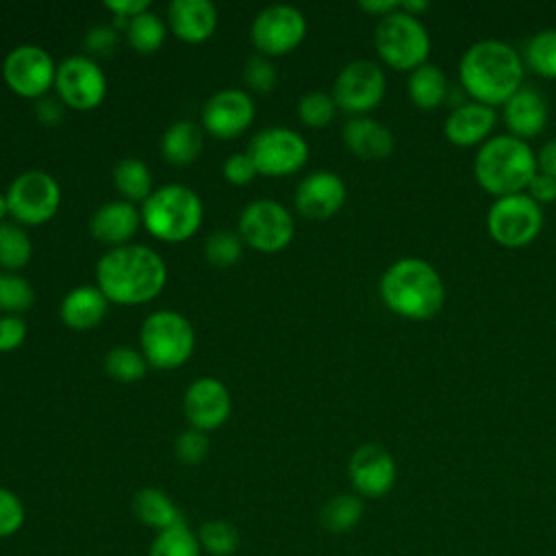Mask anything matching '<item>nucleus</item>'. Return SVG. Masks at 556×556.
Here are the masks:
<instances>
[{
	"label": "nucleus",
	"instance_id": "nucleus-1",
	"mask_svg": "<svg viewBox=\"0 0 556 556\" xmlns=\"http://www.w3.org/2000/svg\"><path fill=\"white\" fill-rule=\"evenodd\" d=\"M167 285V267L161 254L148 245L126 243L111 248L96 265V287L119 306L152 302Z\"/></svg>",
	"mask_w": 556,
	"mask_h": 556
},
{
	"label": "nucleus",
	"instance_id": "nucleus-2",
	"mask_svg": "<svg viewBox=\"0 0 556 556\" xmlns=\"http://www.w3.org/2000/svg\"><path fill=\"white\" fill-rule=\"evenodd\" d=\"M458 78L473 102L486 106L504 104L521 89V56L513 46L500 39L476 41L460 56Z\"/></svg>",
	"mask_w": 556,
	"mask_h": 556
},
{
	"label": "nucleus",
	"instance_id": "nucleus-3",
	"mask_svg": "<svg viewBox=\"0 0 556 556\" xmlns=\"http://www.w3.org/2000/svg\"><path fill=\"white\" fill-rule=\"evenodd\" d=\"M384 306L413 321L432 319L445 302V287L439 271L424 258L404 256L393 261L380 278Z\"/></svg>",
	"mask_w": 556,
	"mask_h": 556
},
{
	"label": "nucleus",
	"instance_id": "nucleus-4",
	"mask_svg": "<svg viewBox=\"0 0 556 556\" xmlns=\"http://www.w3.org/2000/svg\"><path fill=\"white\" fill-rule=\"evenodd\" d=\"M536 172V154L523 139L513 135L486 139L473 159L478 185L495 198L521 193Z\"/></svg>",
	"mask_w": 556,
	"mask_h": 556
},
{
	"label": "nucleus",
	"instance_id": "nucleus-5",
	"mask_svg": "<svg viewBox=\"0 0 556 556\" xmlns=\"http://www.w3.org/2000/svg\"><path fill=\"white\" fill-rule=\"evenodd\" d=\"M139 211L146 230L165 243H180L191 239L204 219L200 195L187 185L178 182L154 189Z\"/></svg>",
	"mask_w": 556,
	"mask_h": 556
},
{
	"label": "nucleus",
	"instance_id": "nucleus-6",
	"mask_svg": "<svg viewBox=\"0 0 556 556\" xmlns=\"http://www.w3.org/2000/svg\"><path fill=\"white\" fill-rule=\"evenodd\" d=\"M139 345L148 365L154 369H176L191 358L195 332L187 317L165 308L143 319Z\"/></svg>",
	"mask_w": 556,
	"mask_h": 556
},
{
	"label": "nucleus",
	"instance_id": "nucleus-7",
	"mask_svg": "<svg viewBox=\"0 0 556 556\" xmlns=\"http://www.w3.org/2000/svg\"><path fill=\"white\" fill-rule=\"evenodd\" d=\"M374 46L378 56L393 70H415L430 54V35L419 17L393 11L376 24Z\"/></svg>",
	"mask_w": 556,
	"mask_h": 556
},
{
	"label": "nucleus",
	"instance_id": "nucleus-8",
	"mask_svg": "<svg viewBox=\"0 0 556 556\" xmlns=\"http://www.w3.org/2000/svg\"><path fill=\"white\" fill-rule=\"evenodd\" d=\"M9 215L20 226H41L50 222L61 206V187L43 169H28L13 178L7 189Z\"/></svg>",
	"mask_w": 556,
	"mask_h": 556
},
{
	"label": "nucleus",
	"instance_id": "nucleus-9",
	"mask_svg": "<svg viewBox=\"0 0 556 556\" xmlns=\"http://www.w3.org/2000/svg\"><path fill=\"white\" fill-rule=\"evenodd\" d=\"M543 228V211L528 193L495 198L486 211V230L502 248H523Z\"/></svg>",
	"mask_w": 556,
	"mask_h": 556
},
{
	"label": "nucleus",
	"instance_id": "nucleus-10",
	"mask_svg": "<svg viewBox=\"0 0 556 556\" xmlns=\"http://www.w3.org/2000/svg\"><path fill=\"white\" fill-rule=\"evenodd\" d=\"M248 154L258 174L280 178L304 167L308 161V143L300 132L285 126H274L252 137Z\"/></svg>",
	"mask_w": 556,
	"mask_h": 556
},
{
	"label": "nucleus",
	"instance_id": "nucleus-11",
	"mask_svg": "<svg viewBox=\"0 0 556 556\" xmlns=\"http://www.w3.org/2000/svg\"><path fill=\"white\" fill-rule=\"evenodd\" d=\"M295 232L293 215L276 200H254L239 217V237L256 252L285 250Z\"/></svg>",
	"mask_w": 556,
	"mask_h": 556
},
{
	"label": "nucleus",
	"instance_id": "nucleus-12",
	"mask_svg": "<svg viewBox=\"0 0 556 556\" xmlns=\"http://www.w3.org/2000/svg\"><path fill=\"white\" fill-rule=\"evenodd\" d=\"M2 78L15 96L41 100L54 87L56 63L46 48L22 43L4 56Z\"/></svg>",
	"mask_w": 556,
	"mask_h": 556
},
{
	"label": "nucleus",
	"instance_id": "nucleus-13",
	"mask_svg": "<svg viewBox=\"0 0 556 556\" xmlns=\"http://www.w3.org/2000/svg\"><path fill=\"white\" fill-rule=\"evenodd\" d=\"M384 91L387 78L382 67L374 61L358 59L343 65V70L337 74L332 98L337 109L358 117L374 111L382 102Z\"/></svg>",
	"mask_w": 556,
	"mask_h": 556
},
{
	"label": "nucleus",
	"instance_id": "nucleus-14",
	"mask_svg": "<svg viewBox=\"0 0 556 556\" xmlns=\"http://www.w3.org/2000/svg\"><path fill=\"white\" fill-rule=\"evenodd\" d=\"M54 89L67 109L93 111L106 98V76L91 56L74 54L56 65Z\"/></svg>",
	"mask_w": 556,
	"mask_h": 556
},
{
	"label": "nucleus",
	"instance_id": "nucleus-15",
	"mask_svg": "<svg viewBox=\"0 0 556 556\" xmlns=\"http://www.w3.org/2000/svg\"><path fill=\"white\" fill-rule=\"evenodd\" d=\"M306 37V17L291 4H269L252 22L250 39L263 56H282Z\"/></svg>",
	"mask_w": 556,
	"mask_h": 556
},
{
	"label": "nucleus",
	"instance_id": "nucleus-16",
	"mask_svg": "<svg viewBox=\"0 0 556 556\" xmlns=\"http://www.w3.org/2000/svg\"><path fill=\"white\" fill-rule=\"evenodd\" d=\"M254 100L243 89H222L202 109V126L217 139H235L254 122Z\"/></svg>",
	"mask_w": 556,
	"mask_h": 556
},
{
	"label": "nucleus",
	"instance_id": "nucleus-17",
	"mask_svg": "<svg viewBox=\"0 0 556 556\" xmlns=\"http://www.w3.org/2000/svg\"><path fill=\"white\" fill-rule=\"evenodd\" d=\"M348 476L361 497H382L393 489L397 467L382 445L365 443L352 452Z\"/></svg>",
	"mask_w": 556,
	"mask_h": 556
},
{
	"label": "nucleus",
	"instance_id": "nucleus-18",
	"mask_svg": "<svg viewBox=\"0 0 556 556\" xmlns=\"http://www.w3.org/2000/svg\"><path fill=\"white\" fill-rule=\"evenodd\" d=\"M230 393L226 384L213 376L193 380L182 397V413L191 428L208 432L219 428L230 415Z\"/></svg>",
	"mask_w": 556,
	"mask_h": 556
},
{
	"label": "nucleus",
	"instance_id": "nucleus-19",
	"mask_svg": "<svg viewBox=\"0 0 556 556\" xmlns=\"http://www.w3.org/2000/svg\"><path fill=\"white\" fill-rule=\"evenodd\" d=\"M348 195L345 182L339 174L319 169L300 180L295 189V208L311 219H326L339 213Z\"/></svg>",
	"mask_w": 556,
	"mask_h": 556
},
{
	"label": "nucleus",
	"instance_id": "nucleus-20",
	"mask_svg": "<svg viewBox=\"0 0 556 556\" xmlns=\"http://www.w3.org/2000/svg\"><path fill=\"white\" fill-rule=\"evenodd\" d=\"M141 226V211L126 200H111L104 202L91 215L89 230L93 239L111 248L126 245Z\"/></svg>",
	"mask_w": 556,
	"mask_h": 556
},
{
	"label": "nucleus",
	"instance_id": "nucleus-21",
	"mask_svg": "<svg viewBox=\"0 0 556 556\" xmlns=\"http://www.w3.org/2000/svg\"><path fill=\"white\" fill-rule=\"evenodd\" d=\"M172 33L187 43H202L213 37L219 15L208 0H174L167 7Z\"/></svg>",
	"mask_w": 556,
	"mask_h": 556
},
{
	"label": "nucleus",
	"instance_id": "nucleus-22",
	"mask_svg": "<svg viewBox=\"0 0 556 556\" xmlns=\"http://www.w3.org/2000/svg\"><path fill=\"white\" fill-rule=\"evenodd\" d=\"M495 109L480 102H465L450 111L443 124V135L450 143L469 148L476 143H484L489 132L495 126Z\"/></svg>",
	"mask_w": 556,
	"mask_h": 556
},
{
	"label": "nucleus",
	"instance_id": "nucleus-23",
	"mask_svg": "<svg viewBox=\"0 0 556 556\" xmlns=\"http://www.w3.org/2000/svg\"><path fill=\"white\" fill-rule=\"evenodd\" d=\"M343 143L358 159L380 161L393 152L395 137L382 122L358 115L343 126Z\"/></svg>",
	"mask_w": 556,
	"mask_h": 556
},
{
	"label": "nucleus",
	"instance_id": "nucleus-24",
	"mask_svg": "<svg viewBox=\"0 0 556 556\" xmlns=\"http://www.w3.org/2000/svg\"><path fill=\"white\" fill-rule=\"evenodd\" d=\"M504 122L513 137L528 139L539 135L545 128L547 122V102L545 98L530 89L521 87L517 89L506 102H504Z\"/></svg>",
	"mask_w": 556,
	"mask_h": 556
},
{
	"label": "nucleus",
	"instance_id": "nucleus-25",
	"mask_svg": "<svg viewBox=\"0 0 556 556\" xmlns=\"http://www.w3.org/2000/svg\"><path fill=\"white\" fill-rule=\"evenodd\" d=\"M106 308L109 300L96 285H80L67 291L59 306V315L72 330H91L104 319Z\"/></svg>",
	"mask_w": 556,
	"mask_h": 556
},
{
	"label": "nucleus",
	"instance_id": "nucleus-26",
	"mask_svg": "<svg viewBox=\"0 0 556 556\" xmlns=\"http://www.w3.org/2000/svg\"><path fill=\"white\" fill-rule=\"evenodd\" d=\"M130 508H132L135 517L143 526H148V528H152L156 532L182 523V515H180L178 506L174 504V500L165 491H161L156 486L139 489L132 495Z\"/></svg>",
	"mask_w": 556,
	"mask_h": 556
},
{
	"label": "nucleus",
	"instance_id": "nucleus-27",
	"mask_svg": "<svg viewBox=\"0 0 556 556\" xmlns=\"http://www.w3.org/2000/svg\"><path fill=\"white\" fill-rule=\"evenodd\" d=\"M408 98L417 109L430 111L443 104L447 96V76L439 65L424 63L408 74L406 80Z\"/></svg>",
	"mask_w": 556,
	"mask_h": 556
},
{
	"label": "nucleus",
	"instance_id": "nucleus-28",
	"mask_svg": "<svg viewBox=\"0 0 556 556\" xmlns=\"http://www.w3.org/2000/svg\"><path fill=\"white\" fill-rule=\"evenodd\" d=\"M200 150H202V132L189 119L174 122L161 137V154L172 165L193 163Z\"/></svg>",
	"mask_w": 556,
	"mask_h": 556
},
{
	"label": "nucleus",
	"instance_id": "nucleus-29",
	"mask_svg": "<svg viewBox=\"0 0 556 556\" xmlns=\"http://www.w3.org/2000/svg\"><path fill=\"white\" fill-rule=\"evenodd\" d=\"M113 185L119 191L122 200L126 202H146L150 198L152 189V176L148 165L141 159L135 156H126L122 161H117V165L113 167Z\"/></svg>",
	"mask_w": 556,
	"mask_h": 556
},
{
	"label": "nucleus",
	"instance_id": "nucleus-30",
	"mask_svg": "<svg viewBox=\"0 0 556 556\" xmlns=\"http://www.w3.org/2000/svg\"><path fill=\"white\" fill-rule=\"evenodd\" d=\"M363 517V500L361 495L352 493H339L330 497L319 513L321 526L332 534L350 532Z\"/></svg>",
	"mask_w": 556,
	"mask_h": 556
},
{
	"label": "nucleus",
	"instance_id": "nucleus-31",
	"mask_svg": "<svg viewBox=\"0 0 556 556\" xmlns=\"http://www.w3.org/2000/svg\"><path fill=\"white\" fill-rule=\"evenodd\" d=\"M33 256V241L24 226L15 222L0 224V267L4 271H17L28 265Z\"/></svg>",
	"mask_w": 556,
	"mask_h": 556
},
{
	"label": "nucleus",
	"instance_id": "nucleus-32",
	"mask_svg": "<svg viewBox=\"0 0 556 556\" xmlns=\"http://www.w3.org/2000/svg\"><path fill=\"white\" fill-rule=\"evenodd\" d=\"M124 35H126V41L130 43V48H135L141 54H152L165 41V24L156 13L146 11V13H139L137 17L128 20Z\"/></svg>",
	"mask_w": 556,
	"mask_h": 556
},
{
	"label": "nucleus",
	"instance_id": "nucleus-33",
	"mask_svg": "<svg viewBox=\"0 0 556 556\" xmlns=\"http://www.w3.org/2000/svg\"><path fill=\"white\" fill-rule=\"evenodd\" d=\"M202 547L198 534H193L185 523L172 526L156 532L148 556H200Z\"/></svg>",
	"mask_w": 556,
	"mask_h": 556
},
{
	"label": "nucleus",
	"instance_id": "nucleus-34",
	"mask_svg": "<svg viewBox=\"0 0 556 556\" xmlns=\"http://www.w3.org/2000/svg\"><path fill=\"white\" fill-rule=\"evenodd\" d=\"M523 56L532 72L545 78H556V28L534 33L526 43Z\"/></svg>",
	"mask_w": 556,
	"mask_h": 556
},
{
	"label": "nucleus",
	"instance_id": "nucleus-35",
	"mask_svg": "<svg viewBox=\"0 0 556 556\" xmlns=\"http://www.w3.org/2000/svg\"><path fill=\"white\" fill-rule=\"evenodd\" d=\"M104 369L111 378H115L119 382H137L146 376L148 361L141 352H137L128 345H117L106 352Z\"/></svg>",
	"mask_w": 556,
	"mask_h": 556
},
{
	"label": "nucleus",
	"instance_id": "nucleus-36",
	"mask_svg": "<svg viewBox=\"0 0 556 556\" xmlns=\"http://www.w3.org/2000/svg\"><path fill=\"white\" fill-rule=\"evenodd\" d=\"M200 547L211 556H230L239 547V532L230 521L211 519L200 526Z\"/></svg>",
	"mask_w": 556,
	"mask_h": 556
},
{
	"label": "nucleus",
	"instance_id": "nucleus-37",
	"mask_svg": "<svg viewBox=\"0 0 556 556\" xmlns=\"http://www.w3.org/2000/svg\"><path fill=\"white\" fill-rule=\"evenodd\" d=\"M33 302H35V289L24 276L15 271L0 274V311L4 315L24 313L33 306Z\"/></svg>",
	"mask_w": 556,
	"mask_h": 556
},
{
	"label": "nucleus",
	"instance_id": "nucleus-38",
	"mask_svg": "<svg viewBox=\"0 0 556 556\" xmlns=\"http://www.w3.org/2000/svg\"><path fill=\"white\" fill-rule=\"evenodd\" d=\"M337 102L326 91H308L298 102V117L304 126L324 128L334 119Z\"/></svg>",
	"mask_w": 556,
	"mask_h": 556
},
{
	"label": "nucleus",
	"instance_id": "nucleus-39",
	"mask_svg": "<svg viewBox=\"0 0 556 556\" xmlns=\"http://www.w3.org/2000/svg\"><path fill=\"white\" fill-rule=\"evenodd\" d=\"M243 254V241L230 230H215L204 243V256L213 267H232Z\"/></svg>",
	"mask_w": 556,
	"mask_h": 556
},
{
	"label": "nucleus",
	"instance_id": "nucleus-40",
	"mask_svg": "<svg viewBox=\"0 0 556 556\" xmlns=\"http://www.w3.org/2000/svg\"><path fill=\"white\" fill-rule=\"evenodd\" d=\"M243 83L252 89V91H258V93H269L274 91L276 83H278V76H276V67L271 65V61L263 54L258 56H250L245 61V67H243Z\"/></svg>",
	"mask_w": 556,
	"mask_h": 556
},
{
	"label": "nucleus",
	"instance_id": "nucleus-41",
	"mask_svg": "<svg viewBox=\"0 0 556 556\" xmlns=\"http://www.w3.org/2000/svg\"><path fill=\"white\" fill-rule=\"evenodd\" d=\"M24 521H26V508L22 500L13 491L0 486V539L13 536L15 532H20Z\"/></svg>",
	"mask_w": 556,
	"mask_h": 556
},
{
	"label": "nucleus",
	"instance_id": "nucleus-42",
	"mask_svg": "<svg viewBox=\"0 0 556 556\" xmlns=\"http://www.w3.org/2000/svg\"><path fill=\"white\" fill-rule=\"evenodd\" d=\"M174 452H176V458L180 463H185V465L202 463L206 458V454H208V437H206V432L195 430V428H189V430L180 432L176 437Z\"/></svg>",
	"mask_w": 556,
	"mask_h": 556
},
{
	"label": "nucleus",
	"instance_id": "nucleus-43",
	"mask_svg": "<svg viewBox=\"0 0 556 556\" xmlns=\"http://www.w3.org/2000/svg\"><path fill=\"white\" fill-rule=\"evenodd\" d=\"M222 172H224V178H226L230 185H235V187H243V185L252 182L254 176L258 174L248 152H235V154H230V156L224 161Z\"/></svg>",
	"mask_w": 556,
	"mask_h": 556
},
{
	"label": "nucleus",
	"instance_id": "nucleus-44",
	"mask_svg": "<svg viewBox=\"0 0 556 556\" xmlns=\"http://www.w3.org/2000/svg\"><path fill=\"white\" fill-rule=\"evenodd\" d=\"M26 321L20 315H0V352L17 350L26 339Z\"/></svg>",
	"mask_w": 556,
	"mask_h": 556
},
{
	"label": "nucleus",
	"instance_id": "nucleus-45",
	"mask_svg": "<svg viewBox=\"0 0 556 556\" xmlns=\"http://www.w3.org/2000/svg\"><path fill=\"white\" fill-rule=\"evenodd\" d=\"M119 43V35L115 28L111 26H93L87 30V37H85V46L89 52L93 54H111Z\"/></svg>",
	"mask_w": 556,
	"mask_h": 556
},
{
	"label": "nucleus",
	"instance_id": "nucleus-46",
	"mask_svg": "<svg viewBox=\"0 0 556 556\" xmlns=\"http://www.w3.org/2000/svg\"><path fill=\"white\" fill-rule=\"evenodd\" d=\"M526 189H528V195L536 204H547V202L556 200V178H552L543 172H536Z\"/></svg>",
	"mask_w": 556,
	"mask_h": 556
},
{
	"label": "nucleus",
	"instance_id": "nucleus-47",
	"mask_svg": "<svg viewBox=\"0 0 556 556\" xmlns=\"http://www.w3.org/2000/svg\"><path fill=\"white\" fill-rule=\"evenodd\" d=\"M104 7L117 15V24L126 28L128 20L137 17L139 13H146L150 11V0H109L104 2Z\"/></svg>",
	"mask_w": 556,
	"mask_h": 556
},
{
	"label": "nucleus",
	"instance_id": "nucleus-48",
	"mask_svg": "<svg viewBox=\"0 0 556 556\" xmlns=\"http://www.w3.org/2000/svg\"><path fill=\"white\" fill-rule=\"evenodd\" d=\"M35 113H37V119L41 124H59L61 117H63V106L56 102V100H50V98H41L35 106Z\"/></svg>",
	"mask_w": 556,
	"mask_h": 556
},
{
	"label": "nucleus",
	"instance_id": "nucleus-49",
	"mask_svg": "<svg viewBox=\"0 0 556 556\" xmlns=\"http://www.w3.org/2000/svg\"><path fill=\"white\" fill-rule=\"evenodd\" d=\"M536 167L539 172L556 178V137L545 141L543 148L536 154Z\"/></svg>",
	"mask_w": 556,
	"mask_h": 556
},
{
	"label": "nucleus",
	"instance_id": "nucleus-50",
	"mask_svg": "<svg viewBox=\"0 0 556 556\" xmlns=\"http://www.w3.org/2000/svg\"><path fill=\"white\" fill-rule=\"evenodd\" d=\"M358 7L369 15L384 17L400 9V0H363V2H358Z\"/></svg>",
	"mask_w": 556,
	"mask_h": 556
},
{
	"label": "nucleus",
	"instance_id": "nucleus-51",
	"mask_svg": "<svg viewBox=\"0 0 556 556\" xmlns=\"http://www.w3.org/2000/svg\"><path fill=\"white\" fill-rule=\"evenodd\" d=\"M430 9V2L428 0H402L400 2V11L408 13V15H415L419 17L421 13H426Z\"/></svg>",
	"mask_w": 556,
	"mask_h": 556
},
{
	"label": "nucleus",
	"instance_id": "nucleus-52",
	"mask_svg": "<svg viewBox=\"0 0 556 556\" xmlns=\"http://www.w3.org/2000/svg\"><path fill=\"white\" fill-rule=\"evenodd\" d=\"M9 215V202H7V193H0V224L7 222Z\"/></svg>",
	"mask_w": 556,
	"mask_h": 556
}]
</instances>
